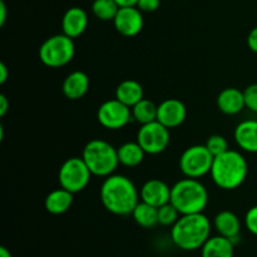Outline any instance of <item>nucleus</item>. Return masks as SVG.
Returning a JSON list of instances; mask_svg holds the SVG:
<instances>
[{"mask_svg": "<svg viewBox=\"0 0 257 257\" xmlns=\"http://www.w3.org/2000/svg\"><path fill=\"white\" fill-rule=\"evenodd\" d=\"M99 196L105 210L117 216L132 215L141 197L135 183L122 175L105 177Z\"/></svg>", "mask_w": 257, "mask_h": 257, "instance_id": "obj_1", "label": "nucleus"}, {"mask_svg": "<svg viewBox=\"0 0 257 257\" xmlns=\"http://www.w3.org/2000/svg\"><path fill=\"white\" fill-rule=\"evenodd\" d=\"M211 222L207 216L201 213L181 215L171 228V237L178 248L195 251L202 247L211 237Z\"/></svg>", "mask_w": 257, "mask_h": 257, "instance_id": "obj_2", "label": "nucleus"}, {"mask_svg": "<svg viewBox=\"0 0 257 257\" xmlns=\"http://www.w3.org/2000/svg\"><path fill=\"white\" fill-rule=\"evenodd\" d=\"M248 166L245 157L233 150L226 151L222 155L213 158L211 168V178L221 190H236L245 182L247 177Z\"/></svg>", "mask_w": 257, "mask_h": 257, "instance_id": "obj_3", "label": "nucleus"}, {"mask_svg": "<svg viewBox=\"0 0 257 257\" xmlns=\"http://www.w3.org/2000/svg\"><path fill=\"white\" fill-rule=\"evenodd\" d=\"M171 203L181 215L201 213L208 203V192L197 178H183L171 187Z\"/></svg>", "mask_w": 257, "mask_h": 257, "instance_id": "obj_4", "label": "nucleus"}, {"mask_svg": "<svg viewBox=\"0 0 257 257\" xmlns=\"http://www.w3.org/2000/svg\"><path fill=\"white\" fill-rule=\"evenodd\" d=\"M82 158L90 173L98 177L105 178L113 175L119 165L117 148L103 140L89 141L83 148Z\"/></svg>", "mask_w": 257, "mask_h": 257, "instance_id": "obj_5", "label": "nucleus"}, {"mask_svg": "<svg viewBox=\"0 0 257 257\" xmlns=\"http://www.w3.org/2000/svg\"><path fill=\"white\" fill-rule=\"evenodd\" d=\"M74 54V42L63 33L48 38L39 48L40 62L48 68L64 67L72 62Z\"/></svg>", "mask_w": 257, "mask_h": 257, "instance_id": "obj_6", "label": "nucleus"}, {"mask_svg": "<svg viewBox=\"0 0 257 257\" xmlns=\"http://www.w3.org/2000/svg\"><path fill=\"white\" fill-rule=\"evenodd\" d=\"M92 176L82 157H70L60 166L58 181L62 188L78 193L87 187Z\"/></svg>", "mask_w": 257, "mask_h": 257, "instance_id": "obj_7", "label": "nucleus"}, {"mask_svg": "<svg viewBox=\"0 0 257 257\" xmlns=\"http://www.w3.org/2000/svg\"><path fill=\"white\" fill-rule=\"evenodd\" d=\"M213 156L205 145L191 146L180 157V170L188 178H201L211 172Z\"/></svg>", "mask_w": 257, "mask_h": 257, "instance_id": "obj_8", "label": "nucleus"}, {"mask_svg": "<svg viewBox=\"0 0 257 257\" xmlns=\"http://www.w3.org/2000/svg\"><path fill=\"white\" fill-rule=\"evenodd\" d=\"M137 142L147 155L162 153L170 145V130L158 120L143 124L137 133Z\"/></svg>", "mask_w": 257, "mask_h": 257, "instance_id": "obj_9", "label": "nucleus"}, {"mask_svg": "<svg viewBox=\"0 0 257 257\" xmlns=\"http://www.w3.org/2000/svg\"><path fill=\"white\" fill-rule=\"evenodd\" d=\"M97 119L104 128L110 131L120 130L131 122L132 110L118 99L105 100L97 112Z\"/></svg>", "mask_w": 257, "mask_h": 257, "instance_id": "obj_10", "label": "nucleus"}, {"mask_svg": "<svg viewBox=\"0 0 257 257\" xmlns=\"http://www.w3.org/2000/svg\"><path fill=\"white\" fill-rule=\"evenodd\" d=\"M143 15L137 7H122L118 10L113 24L120 35L127 38L136 37L143 29Z\"/></svg>", "mask_w": 257, "mask_h": 257, "instance_id": "obj_11", "label": "nucleus"}, {"mask_svg": "<svg viewBox=\"0 0 257 257\" xmlns=\"http://www.w3.org/2000/svg\"><path fill=\"white\" fill-rule=\"evenodd\" d=\"M186 115H187L186 105L176 98L163 100L157 108V120L168 130L182 124L186 119Z\"/></svg>", "mask_w": 257, "mask_h": 257, "instance_id": "obj_12", "label": "nucleus"}, {"mask_svg": "<svg viewBox=\"0 0 257 257\" xmlns=\"http://www.w3.org/2000/svg\"><path fill=\"white\" fill-rule=\"evenodd\" d=\"M140 196L141 201L160 208L171 201V187L163 181L153 178L142 186Z\"/></svg>", "mask_w": 257, "mask_h": 257, "instance_id": "obj_13", "label": "nucleus"}, {"mask_svg": "<svg viewBox=\"0 0 257 257\" xmlns=\"http://www.w3.org/2000/svg\"><path fill=\"white\" fill-rule=\"evenodd\" d=\"M88 27V15L84 9L79 7L69 8L64 13L62 19L63 34L72 39L80 37Z\"/></svg>", "mask_w": 257, "mask_h": 257, "instance_id": "obj_14", "label": "nucleus"}, {"mask_svg": "<svg viewBox=\"0 0 257 257\" xmlns=\"http://www.w3.org/2000/svg\"><path fill=\"white\" fill-rule=\"evenodd\" d=\"M213 226L218 235L231 240L235 245L240 240L241 222L236 213L231 212V211H221L220 213L216 215L215 220H213Z\"/></svg>", "mask_w": 257, "mask_h": 257, "instance_id": "obj_15", "label": "nucleus"}, {"mask_svg": "<svg viewBox=\"0 0 257 257\" xmlns=\"http://www.w3.org/2000/svg\"><path fill=\"white\" fill-rule=\"evenodd\" d=\"M233 137L241 150L248 153H257V120L247 119L238 123Z\"/></svg>", "mask_w": 257, "mask_h": 257, "instance_id": "obj_16", "label": "nucleus"}, {"mask_svg": "<svg viewBox=\"0 0 257 257\" xmlns=\"http://www.w3.org/2000/svg\"><path fill=\"white\" fill-rule=\"evenodd\" d=\"M245 107V95L238 88H225L218 94L217 108L223 114H238Z\"/></svg>", "mask_w": 257, "mask_h": 257, "instance_id": "obj_17", "label": "nucleus"}, {"mask_svg": "<svg viewBox=\"0 0 257 257\" xmlns=\"http://www.w3.org/2000/svg\"><path fill=\"white\" fill-rule=\"evenodd\" d=\"M89 89V78L84 72L75 70L63 82V94L70 100H78L84 97Z\"/></svg>", "mask_w": 257, "mask_h": 257, "instance_id": "obj_18", "label": "nucleus"}, {"mask_svg": "<svg viewBox=\"0 0 257 257\" xmlns=\"http://www.w3.org/2000/svg\"><path fill=\"white\" fill-rule=\"evenodd\" d=\"M235 243L223 236H213L201 247V257H233Z\"/></svg>", "mask_w": 257, "mask_h": 257, "instance_id": "obj_19", "label": "nucleus"}, {"mask_svg": "<svg viewBox=\"0 0 257 257\" xmlns=\"http://www.w3.org/2000/svg\"><path fill=\"white\" fill-rule=\"evenodd\" d=\"M73 195L74 193L64 190V188H58L52 191L45 198V210L52 215H62L65 213L73 205Z\"/></svg>", "mask_w": 257, "mask_h": 257, "instance_id": "obj_20", "label": "nucleus"}, {"mask_svg": "<svg viewBox=\"0 0 257 257\" xmlns=\"http://www.w3.org/2000/svg\"><path fill=\"white\" fill-rule=\"evenodd\" d=\"M115 99L122 102L127 107L132 108L143 99V88L141 83L133 79H125L115 88Z\"/></svg>", "mask_w": 257, "mask_h": 257, "instance_id": "obj_21", "label": "nucleus"}, {"mask_svg": "<svg viewBox=\"0 0 257 257\" xmlns=\"http://www.w3.org/2000/svg\"><path fill=\"white\" fill-rule=\"evenodd\" d=\"M117 153L119 165L124 167H137L143 162L145 155H147L137 141L123 143L117 148Z\"/></svg>", "mask_w": 257, "mask_h": 257, "instance_id": "obj_22", "label": "nucleus"}, {"mask_svg": "<svg viewBox=\"0 0 257 257\" xmlns=\"http://www.w3.org/2000/svg\"><path fill=\"white\" fill-rule=\"evenodd\" d=\"M132 216L136 223L143 228H151L158 225V208L143 201L138 202V205L133 210Z\"/></svg>", "mask_w": 257, "mask_h": 257, "instance_id": "obj_23", "label": "nucleus"}, {"mask_svg": "<svg viewBox=\"0 0 257 257\" xmlns=\"http://www.w3.org/2000/svg\"><path fill=\"white\" fill-rule=\"evenodd\" d=\"M157 108L158 105L151 102L150 99L143 98L142 100H140L137 104H135L131 108V110H132V118L136 122L140 123L141 125L155 122V120H157Z\"/></svg>", "mask_w": 257, "mask_h": 257, "instance_id": "obj_24", "label": "nucleus"}, {"mask_svg": "<svg viewBox=\"0 0 257 257\" xmlns=\"http://www.w3.org/2000/svg\"><path fill=\"white\" fill-rule=\"evenodd\" d=\"M119 8L115 0H94L92 4V13L97 19L113 22Z\"/></svg>", "mask_w": 257, "mask_h": 257, "instance_id": "obj_25", "label": "nucleus"}, {"mask_svg": "<svg viewBox=\"0 0 257 257\" xmlns=\"http://www.w3.org/2000/svg\"><path fill=\"white\" fill-rule=\"evenodd\" d=\"M181 217V213L178 212L177 208L172 205L171 202L166 203V205L161 206L158 208V225L162 226H171L172 227L176 222L178 221V218Z\"/></svg>", "mask_w": 257, "mask_h": 257, "instance_id": "obj_26", "label": "nucleus"}, {"mask_svg": "<svg viewBox=\"0 0 257 257\" xmlns=\"http://www.w3.org/2000/svg\"><path fill=\"white\" fill-rule=\"evenodd\" d=\"M205 146L207 147V150L210 151V153L213 157H217V156L222 155L226 151H228L227 141H226V138L223 136L220 135H213L211 137H208Z\"/></svg>", "mask_w": 257, "mask_h": 257, "instance_id": "obj_27", "label": "nucleus"}, {"mask_svg": "<svg viewBox=\"0 0 257 257\" xmlns=\"http://www.w3.org/2000/svg\"><path fill=\"white\" fill-rule=\"evenodd\" d=\"M243 95H245L246 108H248L251 112L257 113V83L248 85L243 90Z\"/></svg>", "mask_w": 257, "mask_h": 257, "instance_id": "obj_28", "label": "nucleus"}, {"mask_svg": "<svg viewBox=\"0 0 257 257\" xmlns=\"http://www.w3.org/2000/svg\"><path fill=\"white\" fill-rule=\"evenodd\" d=\"M245 226L248 232L257 236V205L251 207L245 215Z\"/></svg>", "mask_w": 257, "mask_h": 257, "instance_id": "obj_29", "label": "nucleus"}, {"mask_svg": "<svg viewBox=\"0 0 257 257\" xmlns=\"http://www.w3.org/2000/svg\"><path fill=\"white\" fill-rule=\"evenodd\" d=\"M161 0H138L136 7L145 13H153L160 8Z\"/></svg>", "mask_w": 257, "mask_h": 257, "instance_id": "obj_30", "label": "nucleus"}, {"mask_svg": "<svg viewBox=\"0 0 257 257\" xmlns=\"http://www.w3.org/2000/svg\"><path fill=\"white\" fill-rule=\"evenodd\" d=\"M247 47L250 48L251 52L257 53V27L253 28L247 37Z\"/></svg>", "mask_w": 257, "mask_h": 257, "instance_id": "obj_31", "label": "nucleus"}, {"mask_svg": "<svg viewBox=\"0 0 257 257\" xmlns=\"http://www.w3.org/2000/svg\"><path fill=\"white\" fill-rule=\"evenodd\" d=\"M8 109H9V100L4 94H0V115L7 114Z\"/></svg>", "mask_w": 257, "mask_h": 257, "instance_id": "obj_32", "label": "nucleus"}, {"mask_svg": "<svg viewBox=\"0 0 257 257\" xmlns=\"http://www.w3.org/2000/svg\"><path fill=\"white\" fill-rule=\"evenodd\" d=\"M8 67L4 64V63H0V84H4L8 79Z\"/></svg>", "mask_w": 257, "mask_h": 257, "instance_id": "obj_33", "label": "nucleus"}, {"mask_svg": "<svg viewBox=\"0 0 257 257\" xmlns=\"http://www.w3.org/2000/svg\"><path fill=\"white\" fill-rule=\"evenodd\" d=\"M5 20H7V5L2 0L0 2V27L5 24Z\"/></svg>", "mask_w": 257, "mask_h": 257, "instance_id": "obj_34", "label": "nucleus"}, {"mask_svg": "<svg viewBox=\"0 0 257 257\" xmlns=\"http://www.w3.org/2000/svg\"><path fill=\"white\" fill-rule=\"evenodd\" d=\"M115 2H117V4L122 8V7H136L138 0H115Z\"/></svg>", "mask_w": 257, "mask_h": 257, "instance_id": "obj_35", "label": "nucleus"}, {"mask_svg": "<svg viewBox=\"0 0 257 257\" xmlns=\"http://www.w3.org/2000/svg\"><path fill=\"white\" fill-rule=\"evenodd\" d=\"M0 257H13L7 247H0Z\"/></svg>", "mask_w": 257, "mask_h": 257, "instance_id": "obj_36", "label": "nucleus"}]
</instances>
